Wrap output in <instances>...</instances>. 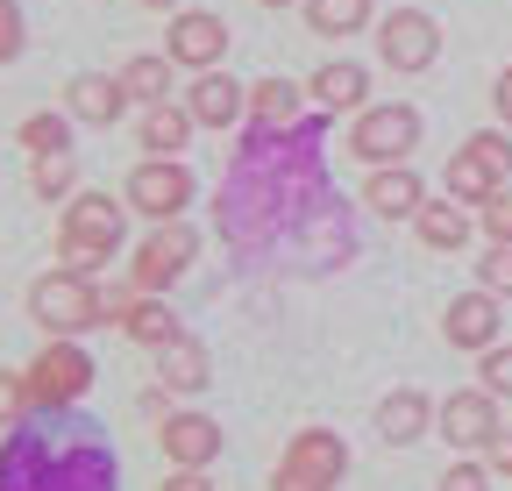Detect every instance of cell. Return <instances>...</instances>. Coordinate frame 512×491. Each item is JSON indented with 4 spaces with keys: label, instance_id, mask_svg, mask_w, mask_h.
<instances>
[{
    "label": "cell",
    "instance_id": "1",
    "mask_svg": "<svg viewBox=\"0 0 512 491\" xmlns=\"http://www.w3.org/2000/svg\"><path fill=\"white\" fill-rule=\"evenodd\" d=\"M221 235L242 264H342L349 257V207L320 164V114L299 129L264 136L256 129L221 186Z\"/></svg>",
    "mask_w": 512,
    "mask_h": 491
},
{
    "label": "cell",
    "instance_id": "2",
    "mask_svg": "<svg viewBox=\"0 0 512 491\" xmlns=\"http://www.w3.org/2000/svg\"><path fill=\"white\" fill-rule=\"evenodd\" d=\"M121 463L107 427L79 406H36L0 442V491H114Z\"/></svg>",
    "mask_w": 512,
    "mask_h": 491
},
{
    "label": "cell",
    "instance_id": "3",
    "mask_svg": "<svg viewBox=\"0 0 512 491\" xmlns=\"http://www.w3.org/2000/svg\"><path fill=\"white\" fill-rule=\"evenodd\" d=\"M121 221H128V207L121 200H107V193H72V207H64V228H57V257H64V271H100L114 250H121Z\"/></svg>",
    "mask_w": 512,
    "mask_h": 491
},
{
    "label": "cell",
    "instance_id": "4",
    "mask_svg": "<svg viewBox=\"0 0 512 491\" xmlns=\"http://www.w3.org/2000/svg\"><path fill=\"white\" fill-rule=\"evenodd\" d=\"M29 314H36L43 335H64V342L107 321V314H100V285H93L86 271H50V278H36V285H29Z\"/></svg>",
    "mask_w": 512,
    "mask_h": 491
},
{
    "label": "cell",
    "instance_id": "5",
    "mask_svg": "<svg viewBox=\"0 0 512 491\" xmlns=\"http://www.w3.org/2000/svg\"><path fill=\"white\" fill-rule=\"evenodd\" d=\"M342 477H349V442L335 435V427H299L292 449L278 456L271 491H335Z\"/></svg>",
    "mask_w": 512,
    "mask_h": 491
},
{
    "label": "cell",
    "instance_id": "6",
    "mask_svg": "<svg viewBox=\"0 0 512 491\" xmlns=\"http://www.w3.org/2000/svg\"><path fill=\"white\" fill-rule=\"evenodd\" d=\"M29 399L36 406H79L86 392H93V356L79 349V342H64V335H50L43 342V356L29 363Z\"/></svg>",
    "mask_w": 512,
    "mask_h": 491
},
{
    "label": "cell",
    "instance_id": "7",
    "mask_svg": "<svg viewBox=\"0 0 512 491\" xmlns=\"http://www.w3.org/2000/svg\"><path fill=\"white\" fill-rule=\"evenodd\" d=\"M349 150H356L363 164H406V157L420 150V114H413L406 100H392V107H363L356 129H349Z\"/></svg>",
    "mask_w": 512,
    "mask_h": 491
},
{
    "label": "cell",
    "instance_id": "8",
    "mask_svg": "<svg viewBox=\"0 0 512 491\" xmlns=\"http://www.w3.org/2000/svg\"><path fill=\"white\" fill-rule=\"evenodd\" d=\"M192 257H200V235H192L185 221H157V228L143 235L136 264H128V285H143V292L157 299L164 285H178V278L192 271Z\"/></svg>",
    "mask_w": 512,
    "mask_h": 491
},
{
    "label": "cell",
    "instance_id": "9",
    "mask_svg": "<svg viewBox=\"0 0 512 491\" xmlns=\"http://www.w3.org/2000/svg\"><path fill=\"white\" fill-rule=\"evenodd\" d=\"M377 57L392 72H427L434 57H441V29H434V15H420V8H392L377 22Z\"/></svg>",
    "mask_w": 512,
    "mask_h": 491
},
{
    "label": "cell",
    "instance_id": "10",
    "mask_svg": "<svg viewBox=\"0 0 512 491\" xmlns=\"http://www.w3.org/2000/svg\"><path fill=\"white\" fill-rule=\"evenodd\" d=\"M128 207L150 214V221H178V214L192 207V171H185L178 157L136 164V171H128Z\"/></svg>",
    "mask_w": 512,
    "mask_h": 491
},
{
    "label": "cell",
    "instance_id": "11",
    "mask_svg": "<svg viewBox=\"0 0 512 491\" xmlns=\"http://www.w3.org/2000/svg\"><path fill=\"white\" fill-rule=\"evenodd\" d=\"M164 57H171V65H185V72H214L221 57H228V22L207 15V8H178Z\"/></svg>",
    "mask_w": 512,
    "mask_h": 491
},
{
    "label": "cell",
    "instance_id": "12",
    "mask_svg": "<svg viewBox=\"0 0 512 491\" xmlns=\"http://www.w3.org/2000/svg\"><path fill=\"white\" fill-rule=\"evenodd\" d=\"M441 420V435L448 449H491L498 442V399L477 385V392H448V406L434 413Z\"/></svg>",
    "mask_w": 512,
    "mask_h": 491
},
{
    "label": "cell",
    "instance_id": "13",
    "mask_svg": "<svg viewBox=\"0 0 512 491\" xmlns=\"http://www.w3.org/2000/svg\"><path fill=\"white\" fill-rule=\"evenodd\" d=\"M441 335L456 342V349H498V292H463V299H448V314H441Z\"/></svg>",
    "mask_w": 512,
    "mask_h": 491
},
{
    "label": "cell",
    "instance_id": "14",
    "mask_svg": "<svg viewBox=\"0 0 512 491\" xmlns=\"http://www.w3.org/2000/svg\"><path fill=\"white\" fill-rule=\"evenodd\" d=\"M157 442H164V456H171L178 470H207V463L221 456V420H207V413H171Z\"/></svg>",
    "mask_w": 512,
    "mask_h": 491
},
{
    "label": "cell",
    "instance_id": "15",
    "mask_svg": "<svg viewBox=\"0 0 512 491\" xmlns=\"http://www.w3.org/2000/svg\"><path fill=\"white\" fill-rule=\"evenodd\" d=\"M363 207L384 214V221H413V214L427 207L420 171H406V164H377V171H370V186H363Z\"/></svg>",
    "mask_w": 512,
    "mask_h": 491
},
{
    "label": "cell",
    "instance_id": "16",
    "mask_svg": "<svg viewBox=\"0 0 512 491\" xmlns=\"http://www.w3.org/2000/svg\"><path fill=\"white\" fill-rule=\"evenodd\" d=\"M185 107H192L200 129H235V121L249 114V86H235L228 72H200L192 93H185Z\"/></svg>",
    "mask_w": 512,
    "mask_h": 491
},
{
    "label": "cell",
    "instance_id": "17",
    "mask_svg": "<svg viewBox=\"0 0 512 491\" xmlns=\"http://www.w3.org/2000/svg\"><path fill=\"white\" fill-rule=\"evenodd\" d=\"M121 107H128V86L107 79V72H79L72 86H64V114H72V121H93V129H114Z\"/></svg>",
    "mask_w": 512,
    "mask_h": 491
},
{
    "label": "cell",
    "instance_id": "18",
    "mask_svg": "<svg viewBox=\"0 0 512 491\" xmlns=\"http://www.w3.org/2000/svg\"><path fill=\"white\" fill-rule=\"evenodd\" d=\"M249 121H256V129H264V136H285V129H299V86L292 79H256L249 86Z\"/></svg>",
    "mask_w": 512,
    "mask_h": 491
},
{
    "label": "cell",
    "instance_id": "19",
    "mask_svg": "<svg viewBox=\"0 0 512 491\" xmlns=\"http://www.w3.org/2000/svg\"><path fill=\"white\" fill-rule=\"evenodd\" d=\"M157 378H164V392H200V385L214 378V363H207V342L178 335L171 349H157Z\"/></svg>",
    "mask_w": 512,
    "mask_h": 491
},
{
    "label": "cell",
    "instance_id": "20",
    "mask_svg": "<svg viewBox=\"0 0 512 491\" xmlns=\"http://www.w3.org/2000/svg\"><path fill=\"white\" fill-rule=\"evenodd\" d=\"M328 114H356L363 107V93H370V79H363V65H349V57H335V65H320L313 72V86H306Z\"/></svg>",
    "mask_w": 512,
    "mask_h": 491
},
{
    "label": "cell",
    "instance_id": "21",
    "mask_svg": "<svg viewBox=\"0 0 512 491\" xmlns=\"http://www.w3.org/2000/svg\"><path fill=\"white\" fill-rule=\"evenodd\" d=\"M427 420H434L427 392H392V399L377 406V435L392 442V449H406V442H420V435H427Z\"/></svg>",
    "mask_w": 512,
    "mask_h": 491
},
{
    "label": "cell",
    "instance_id": "22",
    "mask_svg": "<svg viewBox=\"0 0 512 491\" xmlns=\"http://www.w3.org/2000/svg\"><path fill=\"white\" fill-rule=\"evenodd\" d=\"M498 193H505V178H498L477 150H456V157H448V200H477V207H484V200H498Z\"/></svg>",
    "mask_w": 512,
    "mask_h": 491
},
{
    "label": "cell",
    "instance_id": "23",
    "mask_svg": "<svg viewBox=\"0 0 512 491\" xmlns=\"http://www.w3.org/2000/svg\"><path fill=\"white\" fill-rule=\"evenodd\" d=\"M413 228H420L427 250H463V242H470V214H463L456 200H427V207L413 214Z\"/></svg>",
    "mask_w": 512,
    "mask_h": 491
},
{
    "label": "cell",
    "instance_id": "24",
    "mask_svg": "<svg viewBox=\"0 0 512 491\" xmlns=\"http://www.w3.org/2000/svg\"><path fill=\"white\" fill-rule=\"evenodd\" d=\"M185 136H192V107L157 100V107L143 114V150H150V157H178V150H185Z\"/></svg>",
    "mask_w": 512,
    "mask_h": 491
},
{
    "label": "cell",
    "instance_id": "25",
    "mask_svg": "<svg viewBox=\"0 0 512 491\" xmlns=\"http://www.w3.org/2000/svg\"><path fill=\"white\" fill-rule=\"evenodd\" d=\"M121 328H128V342H143V349H171V342L185 335V328H178V314H171L164 299H150V292L136 299V314H128Z\"/></svg>",
    "mask_w": 512,
    "mask_h": 491
},
{
    "label": "cell",
    "instance_id": "26",
    "mask_svg": "<svg viewBox=\"0 0 512 491\" xmlns=\"http://www.w3.org/2000/svg\"><path fill=\"white\" fill-rule=\"evenodd\" d=\"M306 22L313 36H356L370 22V0H306Z\"/></svg>",
    "mask_w": 512,
    "mask_h": 491
},
{
    "label": "cell",
    "instance_id": "27",
    "mask_svg": "<svg viewBox=\"0 0 512 491\" xmlns=\"http://www.w3.org/2000/svg\"><path fill=\"white\" fill-rule=\"evenodd\" d=\"M121 86H128V100L157 107V100L171 93V57H128V65H121Z\"/></svg>",
    "mask_w": 512,
    "mask_h": 491
},
{
    "label": "cell",
    "instance_id": "28",
    "mask_svg": "<svg viewBox=\"0 0 512 491\" xmlns=\"http://www.w3.org/2000/svg\"><path fill=\"white\" fill-rule=\"evenodd\" d=\"M22 143L36 157H64V150H72V114H29L22 121Z\"/></svg>",
    "mask_w": 512,
    "mask_h": 491
},
{
    "label": "cell",
    "instance_id": "29",
    "mask_svg": "<svg viewBox=\"0 0 512 491\" xmlns=\"http://www.w3.org/2000/svg\"><path fill=\"white\" fill-rule=\"evenodd\" d=\"M29 186H36V200H72V186H79V164H72V150H64V157H36Z\"/></svg>",
    "mask_w": 512,
    "mask_h": 491
},
{
    "label": "cell",
    "instance_id": "30",
    "mask_svg": "<svg viewBox=\"0 0 512 491\" xmlns=\"http://www.w3.org/2000/svg\"><path fill=\"white\" fill-rule=\"evenodd\" d=\"M29 413H36V399H29V378L0 371V427H22Z\"/></svg>",
    "mask_w": 512,
    "mask_h": 491
},
{
    "label": "cell",
    "instance_id": "31",
    "mask_svg": "<svg viewBox=\"0 0 512 491\" xmlns=\"http://www.w3.org/2000/svg\"><path fill=\"white\" fill-rule=\"evenodd\" d=\"M477 285L498 292V299H512V242H491V257L477 264Z\"/></svg>",
    "mask_w": 512,
    "mask_h": 491
},
{
    "label": "cell",
    "instance_id": "32",
    "mask_svg": "<svg viewBox=\"0 0 512 491\" xmlns=\"http://www.w3.org/2000/svg\"><path fill=\"white\" fill-rule=\"evenodd\" d=\"M477 378H484V392H491V399H512V342H505V349H484Z\"/></svg>",
    "mask_w": 512,
    "mask_h": 491
},
{
    "label": "cell",
    "instance_id": "33",
    "mask_svg": "<svg viewBox=\"0 0 512 491\" xmlns=\"http://www.w3.org/2000/svg\"><path fill=\"white\" fill-rule=\"evenodd\" d=\"M463 150H477V157H484V164H491V171H498V178H505V171H512V136H498V129H484V136H470V143H463Z\"/></svg>",
    "mask_w": 512,
    "mask_h": 491
},
{
    "label": "cell",
    "instance_id": "34",
    "mask_svg": "<svg viewBox=\"0 0 512 491\" xmlns=\"http://www.w3.org/2000/svg\"><path fill=\"white\" fill-rule=\"evenodd\" d=\"M15 57H22V8L0 0V65H15Z\"/></svg>",
    "mask_w": 512,
    "mask_h": 491
},
{
    "label": "cell",
    "instance_id": "35",
    "mask_svg": "<svg viewBox=\"0 0 512 491\" xmlns=\"http://www.w3.org/2000/svg\"><path fill=\"white\" fill-rule=\"evenodd\" d=\"M441 491H491V463H456L441 477Z\"/></svg>",
    "mask_w": 512,
    "mask_h": 491
},
{
    "label": "cell",
    "instance_id": "36",
    "mask_svg": "<svg viewBox=\"0 0 512 491\" xmlns=\"http://www.w3.org/2000/svg\"><path fill=\"white\" fill-rule=\"evenodd\" d=\"M484 235H491V242H512V193L484 200Z\"/></svg>",
    "mask_w": 512,
    "mask_h": 491
},
{
    "label": "cell",
    "instance_id": "37",
    "mask_svg": "<svg viewBox=\"0 0 512 491\" xmlns=\"http://www.w3.org/2000/svg\"><path fill=\"white\" fill-rule=\"evenodd\" d=\"M484 463H491V477H512V427H498V442L484 449Z\"/></svg>",
    "mask_w": 512,
    "mask_h": 491
},
{
    "label": "cell",
    "instance_id": "38",
    "mask_svg": "<svg viewBox=\"0 0 512 491\" xmlns=\"http://www.w3.org/2000/svg\"><path fill=\"white\" fill-rule=\"evenodd\" d=\"M164 491H214V484H207V470H171Z\"/></svg>",
    "mask_w": 512,
    "mask_h": 491
},
{
    "label": "cell",
    "instance_id": "39",
    "mask_svg": "<svg viewBox=\"0 0 512 491\" xmlns=\"http://www.w3.org/2000/svg\"><path fill=\"white\" fill-rule=\"evenodd\" d=\"M491 107L505 114V129H512V72H498V86H491Z\"/></svg>",
    "mask_w": 512,
    "mask_h": 491
},
{
    "label": "cell",
    "instance_id": "40",
    "mask_svg": "<svg viewBox=\"0 0 512 491\" xmlns=\"http://www.w3.org/2000/svg\"><path fill=\"white\" fill-rule=\"evenodd\" d=\"M143 8H178V0H143Z\"/></svg>",
    "mask_w": 512,
    "mask_h": 491
},
{
    "label": "cell",
    "instance_id": "41",
    "mask_svg": "<svg viewBox=\"0 0 512 491\" xmlns=\"http://www.w3.org/2000/svg\"><path fill=\"white\" fill-rule=\"evenodd\" d=\"M264 8H292V0H264Z\"/></svg>",
    "mask_w": 512,
    "mask_h": 491
}]
</instances>
